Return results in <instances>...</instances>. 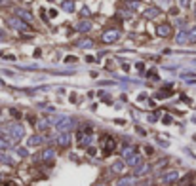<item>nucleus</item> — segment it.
I'll list each match as a JSON object with an SVG mask.
<instances>
[{"label":"nucleus","instance_id":"obj_32","mask_svg":"<svg viewBox=\"0 0 196 186\" xmlns=\"http://www.w3.org/2000/svg\"><path fill=\"white\" fill-rule=\"evenodd\" d=\"M181 6H183V8H187V6H188V0H181Z\"/></svg>","mask_w":196,"mask_h":186},{"label":"nucleus","instance_id":"obj_21","mask_svg":"<svg viewBox=\"0 0 196 186\" xmlns=\"http://www.w3.org/2000/svg\"><path fill=\"white\" fill-rule=\"evenodd\" d=\"M6 148H10V139L0 137V150H6Z\"/></svg>","mask_w":196,"mask_h":186},{"label":"nucleus","instance_id":"obj_31","mask_svg":"<svg viewBox=\"0 0 196 186\" xmlns=\"http://www.w3.org/2000/svg\"><path fill=\"white\" fill-rule=\"evenodd\" d=\"M171 122V116H164V124H169Z\"/></svg>","mask_w":196,"mask_h":186},{"label":"nucleus","instance_id":"obj_35","mask_svg":"<svg viewBox=\"0 0 196 186\" xmlns=\"http://www.w3.org/2000/svg\"><path fill=\"white\" fill-rule=\"evenodd\" d=\"M0 4H6V0H0Z\"/></svg>","mask_w":196,"mask_h":186},{"label":"nucleus","instance_id":"obj_33","mask_svg":"<svg viewBox=\"0 0 196 186\" xmlns=\"http://www.w3.org/2000/svg\"><path fill=\"white\" fill-rule=\"evenodd\" d=\"M4 186H15L13 182H4Z\"/></svg>","mask_w":196,"mask_h":186},{"label":"nucleus","instance_id":"obj_15","mask_svg":"<svg viewBox=\"0 0 196 186\" xmlns=\"http://www.w3.org/2000/svg\"><path fill=\"white\" fill-rule=\"evenodd\" d=\"M44 143V137H40V135H33L31 139H29V146H38V144H42Z\"/></svg>","mask_w":196,"mask_h":186},{"label":"nucleus","instance_id":"obj_10","mask_svg":"<svg viewBox=\"0 0 196 186\" xmlns=\"http://www.w3.org/2000/svg\"><path fill=\"white\" fill-rule=\"evenodd\" d=\"M143 15H145V19H154L160 15V8H147Z\"/></svg>","mask_w":196,"mask_h":186},{"label":"nucleus","instance_id":"obj_28","mask_svg":"<svg viewBox=\"0 0 196 186\" xmlns=\"http://www.w3.org/2000/svg\"><path fill=\"white\" fill-rule=\"evenodd\" d=\"M17 154H19V156H21V158H25V156H27V154H29V152H27V150H25V148H17Z\"/></svg>","mask_w":196,"mask_h":186},{"label":"nucleus","instance_id":"obj_19","mask_svg":"<svg viewBox=\"0 0 196 186\" xmlns=\"http://www.w3.org/2000/svg\"><path fill=\"white\" fill-rule=\"evenodd\" d=\"M132 184H133V179L132 177H124L122 180L116 182V186H132Z\"/></svg>","mask_w":196,"mask_h":186},{"label":"nucleus","instance_id":"obj_5","mask_svg":"<svg viewBox=\"0 0 196 186\" xmlns=\"http://www.w3.org/2000/svg\"><path fill=\"white\" fill-rule=\"evenodd\" d=\"M162 184H171V182H177L179 180V173L177 171H168L166 175H162Z\"/></svg>","mask_w":196,"mask_h":186},{"label":"nucleus","instance_id":"obj_2","mask_svg":"<svg viewBox=\"0 0 196 186\" xmlns=\"http://www.w3.org/2000/svg\"><path fill=\"white\" fill-rule=\"evenodd\" d=\"M118 38H120V31H116V29L105 31V32L101 34V42H105V44H114Z\"/></svg>","mask_w":196,"mask_h":186},{"label":"nucleus","instance_id":"obj_27","mask_svg":"<svg viewBox=\"0 0 196 186\" xmlns=\"http://www.w3.org/2000/svg\"><path fill=\"white\" fill-rule=\"evenodd\" d=\"M168 95H169V91H160V93H158L156 97H158V99H166Z\"/></svg>","mask_w":196,"mask_h":186},{"label":"nucleus","instance_id":"obj_37","mask_svg":"<svg viewBox=\"0 0 196 186\" xmlns=\"http://www.w3.org/2000/svg\"><path fill=\"white\" fill-rule=\"evenodd\" d=\"M99 186H105V184H99Z\"/></svg>","mask_w":196,"mask_h":186},{"label":"nucleus","instance_id":"obj_16","mask_svg":"<svg viewBox=\"0 0 196 186\" xmlns=\"http://www.w3.org/2000/svg\"><path fill=\"white\" fill-rule=\"evenodd\" d=\"M61 8H63L65 12H75V2H72V0H63Z\"/></svg>","mask_w":196,"mask_h":186},{"label":"nucleus","instance_id":"obj_23","mask_svg":"<svg viewBox=\"0 0 196 186\" xmlns=\"http://www.w3.org/2000/svg\"><path fill=\"white\" fill-rule=\"evenodd\" d=\"M128 6H130L132 10H139V8H141L143 4L139 2V0H130V2H128Z\"/></svg>","mask_w":196,"mask_h":186},{"label":"nucleus","instance_id":"obj_7","mask_svg":"<svg viewBox=\"0 0 196 186\" xmlns=\"http://www.w3.org/2000/svg\"><path fill=\"white\" fill-rule=\"evenodd\" d=\"M124 164H126V165H130V167H137V165H141V164H143V158H141L139 154H135V152H133L132 156H128V158H126Z\"/></svg>","mask_w":196,"mask_h":186},{"label":"nucleus","instance_id":"obj_36","mask_svg":"<svg viewBox=\"0 0 196 186\" xmlns=\"http://www.w3.org/2000/svg\"><path fill=\"white\" fill-rule=\"evenodd\" d=\"M162 2H169V0H162Z\"/></svg>","mask_w":196,"mask_h":186},{"label":"nucleus","instance_id":"obj_24","mask_svg":"<svg viewBox=\"0 0 196 186\" xmlns=\"http://www.w3.org/2000/svg\"><path fill=\"white\" fill-rule=\"evenodd\" d=\"M48 127H50V120H46V118H44V120L38 122V129H48Z\"/></svg>","mask_w":196,"mask_h":186},{"label":"nucleus","instance_id":"obj_26","mask_svg":"<svg viewBox=\"0 0 196 186\" xmlns=\"http://www.w3.org/2000/svg\"><path fill=\"white\" fill-rule=\"evenodd\" d=\"M10 114L13 116V118H21V112H19V110H15V108H12V110H10Z\"/></svg>","mask_w":196,"mask_h":186},{"label":"nucleus","instance_id":"obj_3","mask_svg":"<svg viewBox=\"0 0 196 186\" xmlns=\"http://www.w3.org/2000/svg\"><path fill=\"white\" fill-rule=\"evenodd\" d=\"M8 23H10V27H13V29H17V31H21V32H25V31H29V25L25 21H21L19 17H10L8 19Z\"/></svg>","mask_w":196,"mask_h":186},{"label":"nucleus","instance_id":"obj_29","mask_svg":"<svg viewBox=\"0 0 196 186\" xmlns=\"http://www.w3.org/2000/svg\"><path fill=\"white\" fill-rule=\"evenodd\" d=\"M80 15H82V17H88V15H90V10H88V8H84V10L80 12Z\"/></svg>","mask_w":196,"mask_h":186},{"label":"nucleus","instance_id":"obj_1","mask_svg":"<svg viewBox=\"0 0 196 186\" xmlns=\"http://www.w3.org/2000/svg\"><path fill=\"white\" fill-rule=\"evenodd\" d=\"M8 133H10V137L13 139V141H19V139L25 135V127H23L21 124H12L8 127Z\"/></svg>","mask_w":196,"mask_h":186},{"label":"nucleus","instance_id":"obj_11","mask_svg":"<svg viewBox=\"0 0 196 186\" xmlns=\"http://www.w3.org/2000/svg\"><path fill=\"white\" fill-rule=\"evenodd\" d=\"M57 144L69 146V144H70V135H69V133H59V137H57Z\"/></svg>","mask_w":196,"mask_h":186},{"label":"nucleus","instance_id":"obj_6","mask_svg":"<svg viewBox=\"0 0 196 186\" xmlns=\"http://www.w3.org/2000/svg\"><path fill=\"white\" fill-rule=\"evenodd\" d=\"M116 148V141L112 137H105V144H103V154L105 156H109V154H112V150Z\"/></svg>","mask_w":196,"mask_h":186},{"label":"nucleus","instance_id":"obj_9","mask_svg":"<svg viewBox=\"0 0 196 186\" xmlns=\"http://www.w3.org/2000/svg\"><path fill=\"white\" fill-rule=\"evenodd\" d=\"M156 34L162 36V38H168V36L171 34V27L166 25V23H164V25H158V27H156Z\"/></svg>","mask_w":196,"mask_h":186},{"label":"nucleus","instance_id":"obj_17","mask_svg":"<svg viewBox=\"0 0 196 186\" xmlns=\"http://www.w3.org/2000/svg\"><path fill=\"white\" fill-rule=\"evenodd\" d=\"M76 46H80V48H91V46H93V40H90V38H82V40L76 42Z\"/></svg>","mask_w":196,"mask_h":186},{"label":"nucleus","instance_id":"obj_30","mask_svg":"<svg viewBox=\"0 0 196 186\" xmlns=\"http://www.w3.org/2000/svg\"><path fill=\"white\" fill-rule=\"evenodd\" d=\"M88 154H90V156H95V148H93V146H90V148H88Z\"/></svg>","mask_w":196,"mask_h":186},{"label":"nucleus","instance_id":"obj_13","mask_svg":"<svg viewBox=\"0 0 196 186\" xmlns=\"http://www.w3.org/2000/svg\"><path fill=\"white\" fill-rule=\"evenodd\" d=\"M124 167H126V164H124L122 159H116L114 164H112V171H114V173H118V175L124 173Z\"/></svg>","mask_w":196,"mask_h":186},{"label":"nucleus","instance_id":"obj_20","mask_svg":"<svg viewBox=\"0 0 196 186\" xmlns=\"http://www.w3.org/2000/svg\"><path fill=\"white\" fill-rule=\"evenodd\" d=\"M149 169H151L149 165H145V164H141V165H137V167H135V175H137V177H141L143 173H147V171H149Z\"/></svg>","mask_w":196,"mask_h":186},{"label":"nucleus","instance_id":"obj_14","mask_svg":"<svg viewBox=\"0 0 196 186\" xmlns=\"http://www.w3.org/2000/svg\"><path fill=\"white\" fill-rule=\"evenodd\" d=\"M76 31H80V32H88L90 29H91V23H88V21H80V23H76V27H75Z\"/></svg>","mask_w":196,"mask_h":186},{"label":"nucleus","instance_id":"obj_4","mask_svg":"<svg viewBox=\"0 0 196 186\" xmlns=\"http://www.w3.org/2000/svg\"><path fill=\"white\" fill-rule=\"evenodd\" d=\"M72 125H75V122H72L70 118H65V116H61V120L55 124V129H59L61 133H67V129H70Z\"/></svg>","mask_w":196,"mask_h":186},{"label":"nucleus","instance_id":"obj_18","mask_svg":"<svg viewBox=\"0 0 196 186\" xmlns=\"http://www.w3.org/2000/svg\"><path fill=\"white\" fill-rule=\"evenodd\" d=\"M175 40H177V44H179V46H183V44H187V42H188V36H187V32H185V31H181V32L177 34V38H175Z\"/></svg>","mask_w":196,"mask_h":186},{"label":"nucleus","instance_id":"obj_25","mask_svg":"<svg viewBox=\"0 0 196 186\" xmlns=\"http://www.w3.org/2000/svg\"><path fill=\"white\" fill-rule=\"evenodd\" d=\"M0 161H2V164H8V165H12V159H10L8 156H4V154H0Z\"/></svg>","mask_w":196,"mask_h":186},{"label":"nucleus","instance_id":"obj_34","mask_svg":"<svg viewBox=\"0 0 196 186\" xmlns=\"http://www.w3.org/2000/svg\"><path fill=\"white\" fill-rule=\"evenodd\" d=\"M2 40H4V32H2V31H0V42H2Z\"/></svg>","mask_w":196,"mask_h":186},{"label":"nucleus","instance_id":"obj_22","mask_svg":"<svg viewBox=\"0 0 196 186\" xmlns=\"http://www.w3.org/2000/svg\"><path fill=\"white\" fill-rule=\"evenodd\" d=\"M187 36H188V42L196 44V27H192V31H190V32H187Z\"/></svg>","mask_w":196,"mask_h":186},{"label":"nucleus","instance_id":"obj_8","mask_svg":"<svg viewBox=\"0 0 196 186\" xmlns=\"http://www.w3.org/2000/svg\"><path fill=\"white\" fill-rule=\"evenodd\" d=\"M15 13H17V17H19L21 21H27V25L34 21V17H33V15H31V12H27V10H21V8H19Z\"/></svg>","mask_w":196,"mask_h":186},{"label":"nucleus","instance_id":"obj_38","mask_svg":"<svg viewBox=\"0 0 196 186\" xmlns=\"http://www.w3.org/2000/svg\"><path fill=\"white\" fill-rule=\"evenodd\" d=\"M50 2H54V0H50Z\"/></svg>","mask_w":196,"mask_h":186},{"label":"nucleus","instance_id":"obj_12","mask_svg":"<svg viewBox=\"0 0 196 186\" xmlns=\"http://www.w3.org/2000/svg\"><path fill=\"white\" fill-rule=\"evenodd\" d=\"M55 158V150L54 148H46L44 152H42V156H40V159H44V161H50V159H54Z\"/></svg>","mask_w":196,"mask_h":186}]
</instances>
